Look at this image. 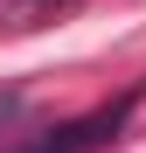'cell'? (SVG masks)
<instances>
[{"instance_id":"obj_1","label":"cell","mask_w":146,"mask_h":153,"mask_svg":"<svg viewBox=\"0 0 146 153\" xmlns=\"http://www.w3.org/2000/svg\"><path fill=\"white\" fill-rule=\"evenodd\" d=\"M132 105H139V91H125L118 105H97L84 118H70V125H56V132H42V139H21L14 153H97V146L118 139V125L132 118Z\"/></svg>"},{"instance_id":"obj_2","label":"cell","mask_w":146,"mask_h":153,"mask_svg":"<svg viewBox=\"0 0 146 153\" xmlns=\"http://www.w3.org/2000/svg\"><path fill=\"white\" fill-rule=\"evenodd\" d=\"M63 7H77V0H7V28H35V21H49V14H63Z\"/></svg>"},{"instance_id":"obj_3","label":"cell","mask_w":146,"mask_h":153,"mask_svg":"<svg viewBox=\"0 0 146 153\" xmlns=\"http://www.w3.org/2000/svg\"><path fill=\"white\" fill-rule=\"evenodd\" d=\"M21 111H28V91H21V84H7V91H0V146L21 132Z\"/></svg>"},{"instance_id":"obj_4","label":"cell","mask_w":146,"mask_h":153,"mask_svg":"<svg viewBox=\"0 0 146 153\" xmlns=\"http://www.w3.org/2000/svg\"><path fill=\"white\" fill-rule=\"evenodd\" d=\"M0 7H7V0H0Z\"/></svg>"}]
</instances>
